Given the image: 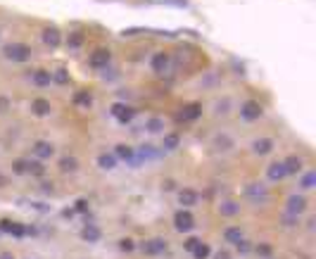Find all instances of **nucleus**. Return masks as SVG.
I'll use <instances>...</instances> for the list:
<instances>
[{"mask_svg": "<svg viewBox=\"0 0 316 259\" xmlns=\"http://www.w3.org/2000/svg\"><path fill=\"white\" fill-rule=\"evenodd\" d=\"M2 55L10 62H26L31 57V48L26 43H7L2 45Z\"/></svg>", "mask_w": 316, "mask_h": 259, "instance_id": "f257e3e1", "label": "nucleus"}, {"mask_svg": "<svg viewBox=\"0 0 316 259\" xmlns=\"http://www.w3.org/2000/svg\"><path fill=\"white\" fill-rule=\"evenodd\" d=\"M174 228L181 231V233L193 231V228H195V217H193L188 209H178V212L174 214Z\"/></svg>", "mask_w": 316, "mask_h": 259, "instance_id": "f03ea898", "label": "nucleus"}, {"mask_svg": "<svg viewBox=\"0 0 316 259\" xmlns=\"http://www.w3.org/2000/svg\"><path fill=\"white\" fill-rule=\"evenodd\" d=\"M140 250L150 255V257H157L162 252H167V240L164 238H150V240H143L140 242Z\"/></svg>", "mask_w": 316, "mask_h": 259, "instance_id": "7ed1b4c3", "label": "nucleus"}, {"mask_svg": "<svg viewBox=\"0 0 316 259\" xmlns=\"http://www.w3.org/2000/svg\"><path fill=\"white\" fill-rule=\"evenodd\" d=\"M261 114H264V110H261V105L257 102V100H247V102H242L240 117L245 119V121H257Z\"/></svg>", "mask_w": 316, "mask_h": 259, "instance_id": "20e7f679", "label": "nucleus"}, {"mask_svg": "<svg viewBox=\"0 0 316 259\" xmlns=\"http://www.w3.org/2000/svg\"><path fill=\"white\" fill-rule=\"evenodd\" d=\"M110 60H112V53L107 50V48H98V50H93V55H91V60H88V64H91L93 69H107Z\"/></svg>", "mask_w": 316, "mask_h": 259, "instance_id": "39448f33", "label": "nucleus"}, {"mask_svg": "<svg viewBox=\"0 0 316 259\" xmlns=\"http://www.w3.org/2000/svg\"><path fill=\"white\" fill-rule=\"evenodd\" d=\"M200 114H202V105H200V102H188V105L181 107L176 119H178V121H195Z\"/></svg>", "mask_w": 316, "mask_h": 259, "instance_id": "423d86ee", "label": "nucleus"}, {"mask_svg": "<svg viewBox=\"0 0 316 259\" xmlns=\"http://www.w3.org/2000/svg\"><path fill=\"white\" fill-rule=\"evenodd\" d=\"M285 209H288V214L290 217H299L304 209H307V200H304V195H290L288 198V202H285Z\"/></svg>", "mask_w": 316, "mask_h": 259, "instance_id": "0eeeda50", "label": "nucleus"}, {"mask_svg": "<svg viewBox=\"0 0 316 259\" xmlns=\"http://www.w3.org/2000/svg\"><path fill=\"white\" fill-rule=\"evenodd\" d=\"M169 62H171V57H169V53H155L152 55V60H150V67L155 69V74H167L169 69Z\"/></svg>", "mask_w": 316, "mask_h": 259, "instance_id": "6e6552de", "label": "nucleus"}, {"mask_svg": "<svg viewBox=\"0 0 316 259\" xmlns=\"http://www.w3.org/2000/svg\"><path fill=\"white\" fill-rule=\"evenodd\" d=\"M0 231H2V233H10V236H15V238H24V236H26V226L19 221H10V219H2V221H0Z\"/></svg>", "mask_w": 316, "mask_h": 259, "instance_id": "1a4fd4ad", "label": "nucleus"}, {"mask_svg": "<svg viewBox=\"0 0 316 259\" xmlns=\"http://www.w3.org/2000/svg\"><path fill=\"white\" fill-rule=\"evenodd\" d=\"M112 114L117 117V121H121V124H129L131 119H133V114H136V112L131 110V107H126L124 102H114V105H112Z\"/></svg>", "mask_w": 316, "mask_h": 259, "instance_id": "9d476101", "label": "nucleus"}, {"mask_svg": "<svg viewBox=\"0 0 316 259\" xmlns=\"http://www.w3.org/2000/svg\"><path fill=\"white\" fill-rule=\"evenodd\" d=\"M40 38H43V43H45L48 48H57V45L62 43V34L57 31L55 26H45L43 34H40Z\"/></svg>", "mask_w": 316, "mask_h": 259, "instance_id": "9b49d317", "label": "nucleus"}, {"mask_svg": "<svg viewBox=\"0 0 316 259\" xmlns=\"http://www.w3.org/2000/svg\"><path fill=\"white\" fill-rule=\"evenodd\" d=\"M34 155H36L38 159H48V157L55 155V145L48 143V140H36L34 143Z\"/></svg>", "mask_w": 316, "mask_h": 259, "instance_id": "f8f14e48", "label": "nucleus"}, {"mask_svg": "<svg viewBox=\"0 0 316 259\" xmlns=\"http://www.w3.org/2000/svg\"><path fill=\"white\" fill-rule=\"evenodd\" d=\"M57 169H59L62 174H74V171H79V159H76L74 155H64V157L57 162Z\"/></svg>", "mask_w": 316, "mask_h": 259, "instance_id": "ddd939ff", "label": "nucleus"}, {"mask_svg": "<svg viewBox=\"0 0 316 259\" xmlns=\"http://www.w3.org/2000/svg\"><path fill=\"white\" fill-rule=\"evenodd\" d=\"M31 112L36 114V117H48L53 107H50V100H45V98H36L34 102H31Z\"/></svg>", "mask_w": 316, "mask_h": 259, "instance_id": "4468645a", "label": "nucleus"}, {"mask_svg": "<svg viewBox=\"0 0 316 259\" xmlns=\"http://www.w3.org/2000/svg\"><path fill=\"white\" fill-rule=\"evenodd\" d=\"M266 176H269V181H274V183H278L283 181L288 174H285V167H283V162H274L271 167L266 169Z\"/></svg>", "mask_w": 316, "mask_h": 259, "instance_id": "2eb2a0df", "label": "nucleus"}, {"mask_svg": "<svg viewBox=\"0 0 316 259\" xmlns=\"http://www.w3.org/2000/svg\"><path fill=\"white\" fill-rule=\"evenodd\" d=\"M81 238L86 242H98L100 238H102V233H100V228L98 226H93V223H86L83 228H81Z\"/></svg>", "mask_w": 316, "mask_h": 259, "instance_id": "dca6fc26", "label": "nucleus"}, {"mask_svg": "<svg viewBox=\"0 0 316 259\" xmlns=\"http://www.w3.org/2000/svg\"><path fill=\"white\" fill-rule=\"evenodd\" d=\"M283 167H285V174H288V176L302 174V159H299L297 155H290V157L283 162Z\"/></svg>", "mask_w": 316, "mask_h": 259, "instance_id": "f3484780", "label": "nucleus"}, {"mask_svg": "<svg viewBox=\"0 0 316 259\" xmlns=\"http://www.w3.org/2000/svg\"><path fill=\"white\" fill-rule=\"evenodd\" d=\"M271 150H274V140L271 138H257L252 143V152L255 155H269Z\"/></svg>", "mask_w": 316, "mask_h": 259, "instance_id": "a211bd4d", "label": "nucleus"}, {"mask_svg": "<svg viewBox=\"0 0 316 259\" xmlns=\"http://www.w3.org/2000/svg\"><path fill=\"white\" fill-rule=\"evenodd\" d=\"M114 157H117V159H126V162H133V159H136V150L129 148V145H124V143H119V145L114 148Z\"/></svg>", "mask_w": 316, "mask_h": 259, "instance_id": "6ab92c4d", "label": "nucleus"}, {"mask_svg": "<svg viewBox=\"0 0 316 259\" xmlns=\"http://www.w3.org/2000/svg\"><path fill=\"white\" fill-rule=\"evenodd\" d=\"M195 202H198V193H195V190L183 188V190L178 193V204H181V207H193Z\"/></svg>", "mask_w": 316, "mask_h": 259, "instance_id": "aec40b11", "label": "nucleus"}, {"mask_svg": "<svg viewBox=\"0 0 316 259\" xmlns=\"http://www.w3.org/2000/svg\"><path fill=\"white\" fill-rule=\"evenodd\" d=\"M34 83H36L38 88H45V86L53 83V74L48 69H38V72H34Z\"/></svg>", "mask_w": 316, "mask_h": 259, "instance_id": "412c9836", "label": "nucleus"}, {"mask_svg": "<svg viewBox=\"0 0 316 259\" xmlns=\"http://www.w3.org/2000/svg\"><path fill=\"white\" fill-rule=\"evenodd\" d=\"M98 167L105 169V171H112V169L117 167V157H114V152H102V155L98 157Z\"/></svg>", "mask_w": 316, "mask_h": 259, "instance_id": "4be33fe9", "label": "nucleus"}, {"mask_svg": "<svg viewBox=\"0 0 316 259\" xmlns=\"http://www.w3.org/2000/svg\"><path fill=\"white\" fill-rule=\"evenodd\" d=\"M26 174H31V176H36V179H43V176H45L43 162H38V159H26Z\"/></svg>", "mask_w": 316, "mask_h": 259, "instance_id": "5701e85b", "label": "nucleus"}, {"mask_svg": "<svg viewBox=\"0 0 316 259\" xmlns=\"http://www.w3.org/2000/svg\"><path fill=\"white\" fill-rule=\"evenodd\" d=\"M74 105L88 110V107L93 105V95H91V91H76L74 93Z\"/></svg>", "mask_w": 316, "mask_h": 259, "instance_id": "b1692460", "label": "nucleus"}, {"mask_svg": "<svg viewBox=\"0 0 316 259\" xmlns=\"http://www.w3.org/2000/svg\"><path fill=\"white\" fill-rule=\"evenodd\" d=\"M223 238L231 242V245L240 242L242 240V228H240V226H228V228L223 231Z\"/></svg>", "mask_w": 316, "mask_h": 259, "instance_id": "393cba45", "label": "nucleus"}, {"mask_svg": "<svg viewBox=\"0 0 316 259\" xmlns=\"http://www.w3.org/2000/svg\"><path fill=\"white\" fill-rule=\"evenodd\" d=\"M238 212H240V207H238L236 202H231V200L219 204V214H221V217H236Z\"/></svg>", "mask_w": 316, "mask_h": 259, "instance_id": "a878e982", "label": "nucleus"}, {"mask_svg": "<svg viewBox=\"0 0 316 259\" xmlns=\"http://www.w3.org/2000/svg\"><path fill=\"white\" fill-rule=\"evenodd\" d=\"M190 255H193V259H207L209 255H212V250H209V245H207V242L200 240L198 245H195V250H193Z\"/></svg>", "mask_w": 316, "mask_h": 259, "instance_id": "bb28decb", "label": "nucleus"}, {"mask_svg": "<svg viewBox=\"0 0 316 259\" xmlns=\"http://www.w3.org/2000/svg\"><path fill=\"white\" fill-rule=\"evenodd\" d=\"M145 131H150V133H162V131H164V121L157 119V117H152V119L145 121Z\"/></svg>", "mask_w": 316, "mask_h": 259, "instance_id": "cd10ccee", "label": "nucleus"}, {"mask_svg": "<svg viewBox=\"0 0 316 259\" xmlns=\"http://www.w3.org/2000/svg\"><path fill=\"white\" fill-rule=\"evenodd\" d=\"M316 185V171H307L304 176H302V181H299V188L302 190H312Z\"/></svg>", "mask_w": 316, "mask_h": 259, "instance_id": "c85d7f7f", "label": "nucleus"}, {"mask_svg": "<svg viewBox=\"0 0 316 259\" xmlns=\"http://www.w3.org/2000/svg\"><path fill=\"white\" fill-rule=\"evenodd\" d=\"M178 143H181V138H178L176 133H169V136H164V145H162V148L164 150H176L178 148Z\"/></svg>", "mask_w": 316, "mask_h": 259, "instance_id": "c756f323", "label": "nucleus"}, {"mask_svg": "<svg viewBox=\"0 0 316 259\" xmlns=\"http://www.w3.org/2000/svg\"><path fill=\"white\" fill-rule=\"evenodd\" d=\"M67 45H69V48H81V45H83V34H81V31L69 34V38H67Z\"/></svg>", "mask_w": 316, "mask_h": 259, "instance_id": "7c9ffc66", "label": "nucleus"}, {"mask_svg": "<svg viewBox=\"0 0 316 259\" xmlns=\"http://www.w3.org/2000/svg\"><path fill=\"white\" fill-rule=\"evenodd\" d=\"M255 252H257L259 257H271V255H274V245H269V242H259V245L255 247Z\"/></svg>", "mask_w": 316, "mask_h": 259, "instance_id": "2f4dec72", "label": "nucleus"}, {"mask_svg": "<svg viewBox=\"0 0 316 259\" xmlns=\"http://www.w3.org/2000/svg\"><path fill=\"white\" fill-rule=\"evenodd\" d=\"M53 81L59 83V86H67V83H69V74H67V69H57L55 74H53Z\"/></svg>", "mask_w": 316, "mask_h": 259, "instance_id": "473e14b6", "label": "nucleus"}, {"mask_svg": "<svg viewBox=\"0 0 316 259\" xmlns=\"http://www.w3.org/2000/svg\"><path fill=\"white\" fill-rule=\"evenodd\" d=\"M12 171H15L17 176H24V174H26V159H15V162H12Z\"/></svg>", "mask_w": 316, "mask_h": 259, "instance_id": "72a5a7b5", "label": "nucleus"}, {"mask_svg": "<svg viewBox=\"0 0 316 259\" xmlns=\"http://www.w3.org/2000/svg\"><path fill=\"white\" fill-rule=\"evenodd\" d=\"M214 145H217V148H233V140H231L228 136H217V138H214Z\"/></svg>", "mask_w": 316, "mask_h": 259, "instance_id": "f704fd0d", "label": "nucleus"}, {"mask_svg": "<svg viewBox=\"0 0 316 259\" xmlns=\"http://www.w3.org/2000/svg\"><path fill=\"white\" fill-rule=\"evenodd\" d=\"M140 157H143V159H152V157H157V152H155L152 145H143V148H140Z\"/></svg>", "mask_w": 316, "mask_h": 259, "instance_id": "c9c22d12", "label": "nucleus"}, {"mask_svg": "<svg viewBox=\"0 0 316 259\" xmlns=\"http://www.w3.org/2000/svg\"><path fill=\"white\" fill-rule=\"evenodd\" d=\"M133 247H136V242L131 240V238H121V240H119V250H121V252H131Z\"/></svg>", "mask_w": 316, "mask_h": 259, "instance_id": "e433bc0d", "label": "nucleus"}, {"mask_svg": "<svg viewBox=\"0 0 316 259\" xmlns=\"http://www.w3.org/2000/svg\"><path fill=\"white\" fill-rule=\"evenodd\" d=\"M236 250H238L240 255H247V252H250L252 247H250V242H247V240H245V238H242L240 242H236Z\"/></svg>", "mask_w": 316, "mask_h": 259, "instance_id": "4c0bfd02", "label": "nucleus"}, {"mask_svg": "<svg viewBox=\"0 0 316 259\" xmlns=\"http://www.w3.org/2000/svg\"><path fill=\"white\" fill-rule=\"evenodd\" d=\"M198 242H200V240H198V238H188V240L183 242V250H186V252H193Z\"/></svg>", "mask_w": 316, "mask_h": 259, "instance_id": "58836bf2", "label": "nucleus"}, {"mask_svg": "<svg viewBox=\"0 0 316 259\" xmlns=\"http://www.w3.org/2000/svg\"><path fill=\"white\" fill-rule=\"evenodd\" d=\"M76 212H88V200H83V198H81V200H76Z\"/></svg>", "mask_w": 316, "mask_h": 259, "instance_id": "ea45409f", "label": "nucleus"}, {"mask_svg": "<svg viewBox=\"0 0 316 259\" xmlns=\"http://www.w3.org/2000/svg\"><path fill=\"white\" fill-rule=\"evenodd\" d=\"M214 259H231V252H228V250H219V252L214 255Z\"/></svg>", "mask_w": 316, "mask_h": 259, "instance_id": "a19ab883", "label": "nucleus"}, {"mask_svg": "<svg viewBox=\"0 0 316 259\" xmlns=\"http://www.w3.org/2000/svg\"><path fill=\"white\" fill-rule=\"evenodd\" d=\"M5 110H7V100H5V98H0V114H2Z\"/></svg>", "mask_w": 316, "mask_h": 259, "instance_id": "79ce46f5", "label": "nucleus"}, {"mask_svg": "<svg viewBox=\"0 0 316 259\" xmlns=\"http://www.w3.org/2000/svg\"><path fill=\"white\" fill-rule=\"evenodd\" d=\"M0 259H15L12 252H0Z\"/></svg>", "mask_w": 316, "mask_h": 259, "instance_id": "37998d69", "label": "nucleus"}, {"mask_svg": "<svg viewBox=\"0 0 316 259\" xmlns=\"http://www.w3.org/2000/svg\"><path fill=\"white\" fill-rule=\"evenodd\" d=\"M5 183H7V179H5V176H0V188H2Z\"/></svg>", "mask_w": 316, "mask_h": 259, "instance_id": "c03bdc74", "label": "nucleus"}]
</instances>
